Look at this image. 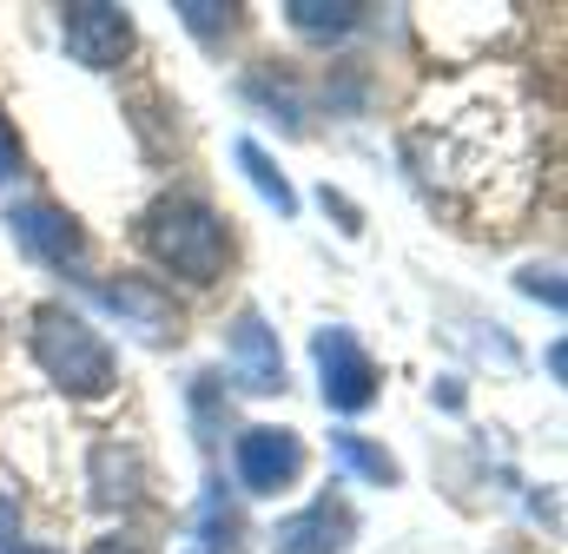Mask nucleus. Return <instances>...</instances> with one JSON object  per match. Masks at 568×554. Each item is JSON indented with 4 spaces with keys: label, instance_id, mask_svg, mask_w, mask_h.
Returning a JSON list of instances; mask_svg holds the SVG:
<instances>
[{
    "label": "nucleus",
    "instance_id": "obj_20",
    "mask_svg": "<svg viewBox=\"0 0 568 554\" xmlns=\"http://www.w3.org/2000/svg\"><path fill=\"white\" fill-rule=\"evenodd\" d=\"M0 554H60V548H0Z\"/></svg>",
    "mask_w": 568,
    "mask_h": 554
},
{
    "label": "nucleus",
    "instance_id": "obj_16",
    "mask_svg": "<svg viewBox=\"0 0 568 554\" xmlns=\"http://www.w3.org/2000/svg\"><path fill=\"white\" fill-rule=\"evenodd\" d=\"M20 178V138H13V120L0 113V185Z\"/></svg>",
    "mask_w": 568,
    "mask_h": 554
},
{
    "label": "nucleus",
    "instance_id": "obj_10",
    "mask_svg": "<svg viewBox=\"0 0 568 554\" xmlns=\"http://www.w3.org/2000/svg\"><path fill=\"white\" fill-rule=\"evenodd\" d=\"M192 554H245V515L232 509V495L212 482L199 495V522H192Z\"/></svg>",
    "mask_w": 568,
    "mask_h": 554
},
{
    "label": "nucleus",
    "instance_id": "obj_18",
    "mask_svg": "<svg viewBox=\"0 0 568 554\" xmlns=\"http://www.w3.org/2000/svg\"><path fill=\"white\" fill-rule=\"evenodd\" d=\"M87 554H145L140 542H120V535H106V542H93Z\"/></svg>",
    "mask_w": 568,
    "mask_h": 554
},
{
    "label": "nucleus",
    "instance_id": "obj_11",
    "mask_svg": "<svg viewBox=\"0 0 568 554\" xmlns=\"http://www.w3.org/2000/svg\"><path fill=\"white\" fill-rule=\"evenodd\" d=\"M93 502H100V509L140 502V455H133V449H120V442H100V449H93Z\"/></svg>",
    "mask_w": 568,
    "mask_h": 554
},
{
    "label": "nucleus",
    "instance_id": "obj_6",
    "mask_svg": "<svg viewBox=\"0 0 568 554\" xmlns=\"http://www.w3.org/2000/svg\"><path fill=\"white\" fill-rule=\"evenodd\" d=\"M225 357H232V383L239 390H252V397H272L284 390V357H278V330L265 324V310H239V324H232V343H225Z\"/></svg>",
    "mask_w": 568,
    "mask_h": 554
},
{
    "label": "nucleus",
    "instance_id": "obj_9",
    "mask_svg": "<svg viewBox=\"0 0 568 554\" xmlns=\"http://www.w3.org/2000/svg\"><path fill=\"white\" fill-rule=\"evenodd\" d=\"M93 297L113 310V317H126L133 330H140L145 343H159V337H172L179 330V317H172V304L145 284V277H120V284H93Z\"/></svg>",
    "mask_w": 568,
    "mask_h": 554
},
{
    "label": "nucleus",
    "instance_id": "obj_15",
    "mask_svg": "<svg viewBox=\"0 0 568 554\" xmlns=\"http://www.w3.org/2000/svg\"><path fill=\"white\" fill-rule=\"evenodd\" d=\"M232 13H239V7H219V0H179V20H185L192 33H205V40H212L219 27H232Z\"/></svg>",
    "mask_w": 568,
    "mask_h": 554
},
{
    "label": "nucleus",
    "instance_id": "obj_8",
    "mask_svg": "<svg viewBox=\"0 0 568 554\" xmlns=\"http://www.w3.org/2000/svg\"><path fill=\"white\" fill-rule=\"evenodd\" d=\"M351 529H357V515L344 509V502H311V509H297L291 522H278V535H272V554H344L351 542Z\"/></svg>",
    "mask_w": 568,
    "mask_h": 554
},
{
    "label": "nucleus",
    "instance_id": "obj_3",
    "mask_svg": "<svg viewBox=\"0 0 568 554\" xmlns=\"http://www.w3.org/2000/svg\"><path fill=\"white\" fill-rule=\"evenodd\" d=\"M311 357H317V383H324V403H331V410L337 416L371 410V397H377V363L364 357V343H357L344 324L317 330Z\"/></svg>",
    "mask_w": 568,
    "mask_h": 554
},
{
    "label": "nucleus",
    "instance_id": "obj_4",
    "mask_svg": "<svg viewBox=\"0 0 568 554\" xmlns=\"http://www.w3.org/2000/svg\"><path fill=\"white\" fill-rule=\"evenodd\" d=\"M60 40H67V53H73L80 66L106 73V66L126 60V47H133V20H126V7L73 0V7H60Z\"/></svg>",
    "mask_w": 568,
    "mask_h": 554
},
{
    "label": "nucleus",
    "instance_id": "obj_2",
    "mask_svg": "<svg viewBox=\"0 0 568 554\" xmlns=\"http://www.w3.org/2000/svg\"><path fill=\"white\" fill-rule=\"evenodd\" d=\"M33 357H40V370L67 390V397H106L113 390V350H106V337L87 324V317H73V310H60V304H47L40 317H33Z\"/></svg>",
    "mask_w": 568,
    "mask_h": 554
},
{
    "label": "nucleus",
    "instance_id": "obj_7",
    "mask_svg": "<svg viewBox=\"0 0 568 554\" xmlns=\"http://www.w3.org/2000/svg\"><path fill=\"white\" fill-rule=\"evenodd\" d=\"M304 475V442L291 435V429H245L239 435V482L252 489V495H278Z\"/></svg>",
    "mask_w": 568,
    "mask_h": 554
},
{
    "label": "nucleus",
    "instance_id": "obj_13",
    "mask_svg": "<svg viewBox=\"0 0 568 554\" xmlns=\"http://www.w3.org/2000/svg\"><path fill=\"white\" fill-rule=\"evenodd\" d=\"M331 455H337L351 475L377 482V489H397V475H404V469H397V455H384L377 442H364V435H351V429H337V435H331Z\"/></svg>",
    "mask_w": 568,
    "mask_h": 554
},
{
    "label": "nucleus",
    "instance_id": "obj_5",
    "mask_svg": "<svg viewBox=\"0 0 568 554\" xmlns=\"http://www.w3.org/2000/svg\"><path fill=\"white\" fill-rule=\"evenodd\" d=\"M13 238H20L27 258H40V265H53V271H80V265H87V232H80V218L60 212V205H47V198H33V205L13 212Z\"/></svg>",
    "mask_w": 568,
    "mask_h": 554
},
{
    "label": "nucleus",
    "instance_id": "obj_17",
    "mask_svg": "<svg viewBox=\"0 0 568 554\" xmlns=\"http://www.w3.org/2000/svg\"><path fill=\"white\" fill-rule=\"evenodd\" d=\"M523 290H529V297H549V304L562 310V284H556V271H536V265H529V271H523Z\"/></svg>",
    "mask_w": 568,
    "mask_h": 554
},
{
    "label": "nucleus",
    "instance_id": "obj_19",
    "mask_svg": "<svg viewBox=\"0 0 568 554\" xmlns=\"http://www.w3.org/2000/svg\"><path fill=\"white\" fill-rule=\"evenodd\" d=\"M13 535V495H0V542Z\"/></svg>",
    "mask_w": 568,
    "mask_h": 554
},
{
    "label": "nucleus",
    "instance_id": "obj_14",
    "mask_svg": "<svg viewBox=\"0 0 568 554\" xmlns=\"http://www.w3.org/2000/svg\"><path fill=\"white\" fill-rule=\"evenodd\" d=\"M232 152H239V165H245V178L258 185V198H265V205H278V218H291V212H297V192H291V178H284L278 165H272V152H265L258 138H239Z\"/></svg>",
    "mask_w": 568,
    "mask_h": 554
},
{
    "label": "nucleus",
    "instance_id": "obj_12",
    "mask_svg": "<svg viewBox=\"0 0 568 554\" xmlns=\"http://www.w3.org/2000/svg\"><path fill=\"white\" fill-rule=\"evenodd\" d=\"M357 13L364 7H351V0H284L291 33H304V40H344V33H357Z\"/></svg>",
    "mask_w": 568,
    "mask_h": 554
},
{
    "label": "nucleus",
    "instance_id": "obj_1",
    "mask_svg": "<svg viewBox=\"0 0 568 554\" xmlns=\"http://www.w3.org/2000/svg\"><path fill=\"white\" fill-rule=\"evenodd\" d=\"M145 252L179 271L185 284H212L232 258V238H225V218L205 205V198H159L152 212L140 218Z\"/></svg>",
    "mask_w": 568,
    "mask_h": 554
}]
</instances>
